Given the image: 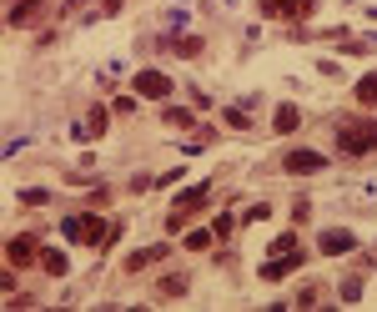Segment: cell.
I'll return each instance as SVG.
<instances>
[{"instance_id": "obj_16", "label": "cell", "mask_w": 377, "mask_h": 312, "mask_svg": "<svg viewBox=\"0 0 377 312\" xmlns=\"http://www.w3.org/2000/svg\"><path fill=\"white\" fill-rule=\"evenodd\" d=\"M167 50H176L181 61H191V56H201V35H181V40H167Z\"/></svg>"}, {"instance_id": "obj_12", "label": "cell", "mask_w": 377, "mask_h": 312, "mask_svg": "<svg viewBox=\"0 0 377 312\" xmlns=\"http://www.w3.org/2000/svg\"><path fill=\"white\" fill-rule=\"evenodd\" d=\"M297 126H302V111L292 106V101H282V106L272 111V131H277V136H292Z\"/></svg>"}, {"instance_id": "obj_8", "label": "cell", "mask_w": 377, "mask_h": 312, "mask_svg": "<svg viewBox=\"0 0 377 312\" xmlns=\"http://www.w3.org/2000/svg\"><path fill=\"white\" fill-rule=\"evenodd\" d=\"M171 257V242H151V247H136V252H126V272L136 277V272H146V267H156V262H167Z\"/></svg>"}, {"instance_id": "obj_22", "label": "cell", "mask_w": 377, "mask_h": 312, "mask_svg": "<svg viewBox=\"0 0 377 312\" xmlns=\"http://www.w3.org/2000/svg\"><path fill=\"white\" fill-rule=\"evenodd\" d=\"M86 201H91V206H106V201H111V186H106V182H96V186L86 191Z\"/></svg>"}, {"instance_id": "obj_13", "label": "cell", "mask_w": 377, "mask_h": 312, "mask_svg": "<svg viewBox=\"0 0 377 312\" xmlns=\"http://www.w3.org/2000/svg\"><path fill=\"white\" fill-rule=\"evenodd\" d=\"M186 282H191L186 272H161L156 277V297H186Z\"/></svg>"}, {"instance_id": "obj_20", "label": "cell", "mask_w": 377, "mask_h": 312, "mask_svg": "<svg viewBox=\"0 0 377 312\" xmlns=\"http://www.w3.org/2000/svg\"><path fill=\"white\" fill-rule=\"evenodd\" d=\"M211 242H217L211 232H186V242H181V247H186V252H206Z\"/></svg>"}, {"instance_id": "obj_6", "label": "cell", "mask_w": 377, "mask_h": 312, "mask_svg": "<svg viewBox=\"0 0 377 312\" xmlns=\"http://www.w3.org/2000/svg\"><path fill=\"white\" fill-rule=\"evenodd\" d=\"M302 262H307V252H282V257H266V262L257 267V277H261V282H282V277L302 272Z\"/></svg>"}, {"instance_id": "obj_14", "label": "cell", "mask_w": 377, "mask_h": 312, "mask_svg": "<svg viewBox=\"0 0 377 312\" xmlns=\"http://www.w3.org/2000/svg\"><path fill=\"white\" fill-rule=\"evenodd\" d=\"M161 121H167L171 131H196V111H186V106H167Z\"/></svg>"}, {"instance_id": "obj_25", "label": "cell", "mask_w": 377, "mask_h": 312, "mask_svg": "<svg viewBox=\"0 0 377 312\" xmlns=\"http://www.w3.org/2000/svg\"><path fill=\"white\" fill-rule=\"evenodd\" d=\"M307 217H312V201H307V196H297V201H292V222H297V227H302V222H307Z\"/></svg>"}, {"instance_id": "obj_5", "label": "cell", "mask_w": 377, "mask_h": 312, "mask_svg": "<svg viewBox=\"0 0 377 312\" xmlns=\"http://www.w3.org/2000/svg\"><path fill=\"white\" fill-rule=\"evenodd\" d=\"M322 167H327V156L312 151V146H297V151L282 156V172H287V177H317Z\"/></svg>"}, {"instance_id": "obj_28", "label": "cell", "mask_w": 377, "mask_h": 312, "mask_svg": "<svg viewBox=\"0 0 377 312\" xmlns=\"http://www.w3.org/2000/svg\"><path fill=\"white\" fill-rule=\"evenodd\" d=\"M111 111H116V116H131V111H136V96H116Z\"/></svg>"}, {"instance_id": "obj_7", "label": "cell", "mask_w": 377, "mask_h": 312, "mask_svg": "<svg viewBox=\"0 0 377 312\" xmlns=\"http://www.w3.org/2000/svg\"><path fill=\"white\" fill-rule=\"evenodd\" d=\"M317 11V0H261V16H272V21H307Z\"/></svg>"}, {"instance_id": "obj_11", "label": "cell", "mask_w": 377, "mask_h": 312, "mask_svg": "<svg viewBox=\"0 0 377 312\" xmlns=\"http://www.w3.org/2000/svg\"><path fill=\"white\" fill-rule=\"evenodd\" d=\"M352 247H357V237H352L347 227H327V232L317 237V252H322V257H347Z\"/></svg>"}, {"instance_id": "obj_4", "label": "cell", "mask_w": 377, "mask_h": 312, "mask_svg": "<svg viewBox=\"0 0 377 312\" xmlns=\"http://www.w3.org/2000/svg\"><path fill=\"white\" fill-rule=\"evenodd\" d=\"M45 16H50V0H11L6 26L11 30H30V26H45Z\"/></svg>"}, {"instance_id": "obj_2", "label": "cell", "mask_w": 377, "mask_h": 312, "mask_svg": "<svg viewBox=\"0 0 377 312\" xmlns=\"http://www.w3.org/2000/svg\"><path fill=\"white\" fill-rule=\"evenodd\" d=\"M61 232H66L71 242H86V247H96V252H106V247H111V222H101V217H96V206H91V212H76V217H66V222H61Z\"/></svg>"}, {"instance_id": "obj_17", "label": "cell", "mask_w": 377, "mask_h": 312, "mask_svg": "<svg viewBox=\"0 0 377 312\" xmlns=\"http://www.w3.org/2000/svg\"><path fill=\"white\" fill-rule=\"evenodd\" d=\"M352 96H357V106H377V71H372V76H362Z\"/></svg>"}, {"instance_id": "obj_10", "label": "cell", "mask_w": 377, "mask_h": 312, "mask_svg": "<svg viewBox=\"0 0 377 312\" xmlns=\"http://www.w3.org/2000/svg\"><path fill=\"white\" fill-rule=\"evenodd\" d=\"M136 96H151V101H167V96H171V76H167V71H156V66L136 71Z\"/></svg>"}, {"instance_id": "obj_1", "label": "cell", "mask_w": 377, "mask_h": 312, "mask_svg": "<svg viewBox=\"0 0 377 312\" xmlns=\"http://www.w3.org/2000/svg\"><path fill=\"white\" fill-rule=\"evenodd\" d=\"M332 141H337V151H347V156H367V151H377V116L337 121V126H332Z\"/></svg>"}, {"instance_id": "obj_3", "label": "cell", "mask_w": 377, "mask_h": 312, "mask_svg": "<svg viewBox=\"0 0 377 312\" xmlns=\"http://www.w3.org/2000/svg\"><path fill=\"white\" fill-rule=\"evenodd\" d=\"M206 201H211V182H196V186H186L181 196H176V206L167 212V232L176 237V232H186V222L196 217V212H206Z\"/></svg>"}, {"instance_id": "obj_18", "label": "cell", "mask_w": 377, "mask_h": 312, "mask_svg": "<svg viewBox=\"0 0 377 312\" xmlns=\"http://www.w3.org/2000/svg\"><path fill=\"white\" fill-rule=\"evenodd\" d=\"M106 126H111V111H106V106H91V111H86V131H96V136H101Z\"/></svg>"}, {"instance_id": "obj_26", "label": "cell", "mask_w": 377, "mask_h": 312, "mask_svg": "<svg viewBox=\"0 0 377 312\" xmlns=\"http://www.w3.org/2000/svg\"><path fill=\"white\" fill-rule=\"evenodd\" d=\"M357 297H362V277H347L342 282V302H357Z\"/></svg>"}, {"instance_id": "obj_24", "label": "cell", "mask_w": 377, "mask_h": 312, "mask_svg": "<svg viewBox=\"0 0 377 312\" xmlns=\"http://www.w3.org/2000/svg\"><path fill=\"white\" fill-rule=\"evenodd\" d=\"M222 121H227L232 131H247V126H252V121H247V111H237V106H232V111H222Z\"/></svg>"}, {"instance_id": "obj_15", "label": "cell", "mask_w": 377, "mask_h": 312, "mask_svg": "<svg viewBox=\"0 0 377 312\" xmlns=\"http://www.w3.org/2000/svg\"><path fill=\"white\" fill-rule=\"evenodd\" d=\"M40 267H45V277H66V272H71L66 252H56V247H50V252H40Z\"/></svg>"}, {"instance_id": "obj_30", "label": "cell", "mask_w": 377, "mask_h": 312, "mask_svg": "<svg viewBox=\"0 0 377 312\" xmlns=\"http://www.w3.org/2000/svg\"><path fill=\"white\" fill-rule=\"evenodd\" d=\"M121 6L126 0H101V16H121Z\"/></svg>"}, {"instance_id": "obj_23", "label": "cell", "mask_w": 377, "mask_h": 312, "mask_svg": "<svg viewBox=\"0 0 377 312\" xmlns=\"http://www.w3.org/2000/svg\"><path fill=\"white\" fill-rule=\"evenodd\" d=\"M232 227H237V217H232V212H222V217H217V232H211V237L227 242V237H232Z\"/></svg>"}, {"instance_id": "obj_9", "label": "cell", "mask_w": 377, "mask_h": 312, "mask_svg": "<svg viewBox=\"0 0 377 312\" xmlns=\"http://www.w3.org/2000/svg\"><path fill=\"white\" fill-rule=\"evenodd\" d=\"M6 262H11V267H30V262H40V247H35V237H30V232L6 237Z\"/></svg>"}, {"instance_id": "obj_19", "label": "cell", "mask_w": 377, "mask_h": 312, "mask_svg": "<svg viewBox=\"0 0 377 312\" xmlns=\"http://www.w3.org/2000/svg\"><path fill=\"white\" fill-rule=\"evenodd\" d=\"M322 297H327V287H322V282H307V287L297 292V307H317Z\"/></svg>"}, {"instance_id": "obj_29", "label": "cell", "mask_w": 377, "mask_h": 312, "mask_svg": "<svg viewBox=\"0 0 377 312\" xmlns=\"http://www.w3.org/2000/svg\"><path fill=\"white\" fill-rule=\"evenodd\" d=\"M86 11V0H61V16H81Z\"/></svg>"}, {"instance_id": "obj_27", "label": "cell", "mask_w": 377, "mask_h": 312, "mask_svg": "<svg viewBox=\"0 0 377 312\" xmlns=\"http://www.w3.org/2000/svg\"><path fill=\"white\" fill-rule=\"evenodd\" d=\"M266 212H272V206H266V201H252V206H247V212H242V222H261Z\"/></svg>"}, {"instance_id": "obj_21", "label": "cell", "mask_w": 377, "mask_h": 312, "mask_svg": "<svg viewBox=\"0 0 377 312\" xmlns=\"http://www.w3.org/2000/svg\"><path fill=\"white\" fill-rule=\"evenodd\" d=\"M16 201H26V206H45V201H50V191H40V186H26V191H16Z\"/></svg>"}]
</instances>
